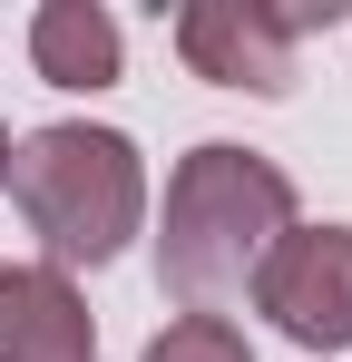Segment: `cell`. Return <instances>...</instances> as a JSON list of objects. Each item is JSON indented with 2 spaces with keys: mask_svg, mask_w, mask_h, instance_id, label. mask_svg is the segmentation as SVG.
Returning <instances> with one entry per match:
<instances>
[{
  "mask_svg": "<svg viewBox=\"0 0 352 362\" xmlns=\"http://www.w3.org/2000/svg\"><path fill=\"white\" fill-rule=\"evenodd\" d=\"M293 226V177L274 157L206 137L186 147L167 177V216H157V274L186 313H216V294H245L254 264L274 255V235Z\"/></svg>",
  "mask_w": 352,
  "mask_h": 362,
  "instance_id": "obj_1",
  "label": "cell"
},
{
  "mask_svg": "<svg viewBox=\"0 0 352 362\" xmlns=\"http://www.w3.org/2000/svg\"><path fill=\"white\" fill-rule=\"evenodd\" d=\"M0 186H10V127H0Z\"/></svg>",
  "mask_w": 352,
  "mask_h": 362,
  "instance_id": "obj_8",
  "label": "cell"
},
{
  "mask_svg": "<svg viewBox=\"0 0 352 362\" xmlns=\"http://www.w3.org/2000/svg\"><path fill=\"white\" fill-rule=\"evenodd\" d=\"M30 69L49 78V88H117V69H127V40H117V20L98 0H40L30 10Z\"/></svg>",
  "mask_w": 352,
  "mask_h": 362,
  "instance_id": "obj_6",
  "label": "cell"
},
{
  "mask_svg": "<svg viewBox=\"0 0 352 362\" xmlns=\"http://www.w3.org/2000/svg\"><path fill=\"white\" fill-rule=\"evenodd\" d=\"M0 362H98L88 294L59 264H0Z\"/></svg>",
  "mask_w": 352,
  "mask_h": 362,
  "instance_id": "obj_5",
  "label": "cell"
},
{
  "mask_svg": "<svg viewBox=\"0 0 352 362\" xmlns=\"http://www.w3.org/2000/svg\"><path fill=\"white\" fill-rule=\"evenodd\" d=\"M10 196H20V216H30V235L59 274L69 264H117L147 226V157H137L127 127L59 118L10 147Z\"/></svg>",
  "mask_w": 352,
  "mask_h": 362,
  "instance_id": "obj_2",
  "label": "cell"
},
{
  "mask_svg": "<svg viewBox=\"0 0 352 362\" xmlns=\"http://www.w3.org/2000/svg\"><path fill=\"white\" fill-rule=\"evenodd\" d=\"M137 362H254V343H245V323H235V313H176Z\"/></svg>",
  "mask_w": 352,
  "mask_h": 362,
  "instance_id": "obj_7",
  "label": "cell"
},
{
  "mask_svg": "<svg viewBox=\"0 0 352 362\" xmlns=\"http://www.w3.org/2000/svg\"><path fill=\"white\" fill-rule=\"evenodd\" d=\"M167 40L206 88H245V98H284L293 88V30L274 0H186L167 20Z\"/></svg>",
  "mask_w": 352,
  "mask_h": 362,
  "instance_id": "obj_4",
  "label": "cell"
},
{
  "mask_svg": "<svg viewBox=\"0 0 352 362\" xmlns=\"http://www.w3.org/2000/svg\"><path fill=\"white\" fill-rule=\"evenodd\" d=\"M254 313L284 333V343H303L313 362L352 353V226H303L293 216L284 235H274V255L254 264Z\"/></svg>",
  "mask_w": 352,
  "mask_h": 362,
  "instance_id": "obj_3",
  "label": "cell"
}]
</instances>
